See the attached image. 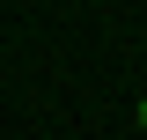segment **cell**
Instances as JSON below:
<instances>
[{
  "mask_svg": "<svg viewBox=\"0 0 147 140\" xmlns=\"http://www.w3.org/2000/svg\"><path fill=\"white\" fill-rule=\"evenodd\" d=\"M132 125H140V133H147V96H140V103H132Z\"/></svg>",
  "mask_w": 147,
  "mask_h": 140,
  "instance_id": "cell-1",
  "label": "cell"
}]
</instances>
